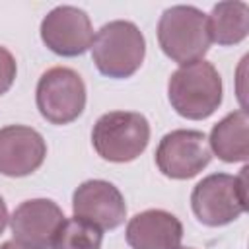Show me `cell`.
Returning a JSON list of instances; mask_svg holds the SVG:
<instances>
[{"instance_id":"ba28073f","label":"cell","mask_w":249,"mask_h":249,"mask_svg":"<svg viewBox=\"0 0 249 249\" xmlns=\"http://www.w3.org/2000/svg\"><path fill=\"white\" fill-rule=\"evenodd\" d=\"M62 222L64 214L51 198L23 200L10 216L14 241L23 249H53Z\"/></svg>"},{"instance_id":"9a60e30c","label":"cell","mask_w":249,"mask_h":249,"mask_svg":"<svg viewBox=\"0 0 249 249\" xmlns=\"http://www.w3.org/2000/svg\"><path fill=\"white\" fill-rule=\"evenodd\" d=\"M101 241L103 233L99 228L80 218H70L62 222L53 241V249H101Z\"/></svg>"},{"instance_id":"5bb4252c","label":"cell","mask_w":249,"mask_h":249,"mask_svg":"<svg viewBox=\"0 0 249 249\" xmlns=\"http://www.w3.org/2000/svg\"><path fill=\"white\" fill-rule=\"evenodd\" d=\"M206 27L210 43L237 45L249 33V6L245 2H220L206 16Z\"/></svg>"},{"instance_id":"6da1fadb","label":"cell","mask_w":249,"mask_h":249,"mask_svg":"<svg viewBox=\"0 0 249 249\" xmlns=\"http://www.w3.org/2000/svg\"><path fill=\"white\" fill-rule=\"evenodd\" d=\"M167 97L177 115L189 121L208 119L222 103V78L204 58L183 64L169 76Z\"/></svg>"},{"instance_id":"2e32d148","label":"cell","mask_w":249,"mask_h":249,"mask_svg":"<svg viewBox=\"0 0 249 249\" xmlns=\"http://www.w3.org/2000/svg\"><path fill=\"white\" fill-rule=\"evenodd\" d=\"M16 72H18V66H16L14 54L8 49L0 47V95L12 88L16 80Z\"/></svg>"},{"instance_id":"7a4b0ae2","label":"cell","mask_w":249,"mask_h":249,"mask_svg":"<svg viewBox=\"0 0 249 249\" xmlns=\"http://www.w3.org/2000/svg\"><path fill=\"white\" fill-rule=\"evenodd\" d=\"M89 49L91 58L103 76L123 80L130 78L142 66L146 39L136 23L115 19L97 31Z\"/></svg>"},{"instance_id":"e0dca14e","label":"cell","mask_w":249,"mask_h":249,"mask_svg":"<svg viewBox=\"0 0 249 249\" xmlns=\"http://www.w3.org/2000/svg\"><path fill=\"white\" fill-rule=\"evenodd\" d=\"M8 220H10V216H8V208H6V202H4V198L0 196V233L6 230V226H8Z\"/></svg>"},{"instance_id":"ac0fdd59","label":"cell","mask_w":249,"mask_h":249,"mask_svg":"<svg viewBox=\"0 0 249 249\" xmlns=\"http://www.w3.org/2000/svg\"><path fill=\"white\" fill-rule=\"evenodd\" d=\"M0 249H23V247L19 243H16V241H4L0 245Z\"/></svg>"},{"instance_id":"9c48e42d","label":"cell","mask_w":249,"mask_h":249,"mask_svg":"<svg viewBox=\"0 0 249 249\" xmlns=\"http://www.w3.org/2000/svg\"><path fill=\"white\" fill-rule=\"evenodd\" d=\"M41 39L58 56H80L93 41L89 16L76 6H56L41 21Z\"/></svg>"},{"instance_id":"4fadbf2b","label":"cell","mask_w":249,"mask_h":249,"mask_svg":"<svg viewBox=\"0 0 249 249\" xmlns=\"http://www.w3.org/2000/svg\"><path fill=\"white\" fill-rule=\"evenodd\" d=\"M210 152L222 161H247L249 158V117L245 109L228 113L210 130Z\"/></svg>"},{"instance_id":"52a82bcc","label":"cell","mask_w":249,"mask_h":249,"mask_svg":"<svg viewBox=\"0 0 249 249\" xmlns=\"http://www.w3.org/2000/svg\"><path fill=\"white\" fill-rule=\"evenodd\" d=\"M210 160L208 138L200 130H171L156 148V165L169 179H191L198 175Z\"/></svg>"},{"instance_id":"3957f363","label":"cell","mask_w":249,"mask_h":249,"mask_svg":"<svg viewBox=\"0 0 249 249\" xmlns=\"http://www.w3.org/2000/svg\"><path fill=\"white\" fill-rule=\"evenodd\" d=\"M245 175L247 165L241 167L239 175L212 173L198 181L191 193V208L196 220L210 228L237 220L247 208Z\"/></svg>"},{"instance_id":"5b68a950","label":"cell","mask_w":249,"mask_h":249,"mask_svg":"<svg viewBox=\"0 0 249 249\" xmlns=\"http://www.w3.org/2000/svg\"><path fill=\"white\" fill-rule=\"evenodd\" d=\"M150 142V123L142 113L111 111L101 115L91 130V144L99 158L115 163L136 160Z\"/></svg>"},{"instance_id":"8992f818","label":"cell","mask_w":249,"mask_h":249,"mask_svg":"<svg viewBox=\"0 0 249 249\" xmlns=\"http://www.w3.org/2000/svg\"><path fill=\"white\" fill-rule=\"evenodd\" d=\"M35 103L51 124H68L86 109V84L76 70L53 66L37 82Z\"/></svg>"},{"instance_id":"277c9868","label":"cell","mask_w":249,"mask_h":249,"mask_svg":"<svg viewBox=\"0 0 249 249\" xmlns=\"http://www.w3.org/2000/svg\"><path fill=\"white\" fill-rule=\"evenodd\" d=\"M158 43L167 58L177 64L202 60L210 49L206 14L195 6H171L158 21Z\"/></svg>"},{"instance_id":"8fae6325","label":"cell","mask_w":249,"mask_h":249,"mask_svg":"<svg viewBox=\"0 0 249 249\" xmlns=\"http://www.w3.org/2000/svg\"><path fill=\"white\" fill-rule=\"evenodd\" d=\"M47 156L45 138L31 126L8 124L0 128V173L25 177L37 171Z\"/></svg>"},{"instance_id":"d6986e66","label":"cell","mask_w":249,"mask_h":249,"mask_svg":"<svg viewBox=\"0 0 249 249\" xmlns=\"http://www.w3.org/2000/svg\"><path fill=\"white\" fill-rule=\"evenodd\" d=\"M177 249H193V247H181V245H179V247H177Z\"/></svg>"},{"instance_id":"30bf717a","label":"cell","mask_w":249,"mask_h":249,"mask_svg":"<svg viewBox=\"0 0 249 249\" xmlns=\"http://www.w3.org/2000/svg\"><path fill=\"white\" fill-rule=\"evenodd\" d=\"M74 218H80L95 228L115 230L126 218V204L121 191L103 179L84 181L72 195Z\"/></svg>"},{"instance_id":"7c38bea8","label":"cell","mask_w":249,"mask_h":249,"mask_svg":"<svg viewBox=\"0 0 249 249\" xmlns=\"http://www.w3.org/2000/svg\"><path fill=\"white\" fill-rule=\"evenodd\" d=\"M124 237L132 249H177L183 239V224L171 212L152 208L128 220Z\"/></svg>"}]
</instances>
